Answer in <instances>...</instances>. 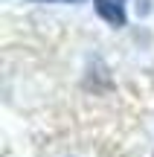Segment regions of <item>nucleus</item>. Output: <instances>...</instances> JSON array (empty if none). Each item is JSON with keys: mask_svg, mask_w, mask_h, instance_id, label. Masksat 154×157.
<instances>
[{"mask_svg": "<svg viewBox=\"0 0 154 157\" xmlns=\"http://www.w3.org/2000/svg\"><path fill=\"white\" fill-rule=\"evenodd\" d=\"M96 12L102 21H108L111 26H125V0H93Z\"/></svg>", "mask_w": 154, "mask_h": 157, "instance_id": "nucleus-1", "label": "nucleus"}, {"mask_svg": "<svg viewBox=\"0 0 154 157\" xmlns=\"http://www.w3.org/2000/svg\"><path fill=\"white\" fill-rule=\"evenodd\" d=\"M47 3H50V0H47Z\"/></svg>", "mask_w": 154, "mask_h": 157, "instance_id": "nucleus-2", "label": "nucleus"}]
</instances>
